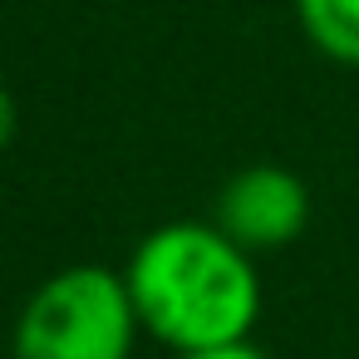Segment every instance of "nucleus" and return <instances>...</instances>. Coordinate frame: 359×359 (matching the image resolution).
I'll return each mask as SVG.
<instances>
[{
  "label": "nucleus",
  "mask_w": 359,
  "mask_h": 359,
  "mask_svg": "<svg viewBox=\"0 0 359 359\" xmlns=\"http://www.w3.org/2000/svg\"><path fill=\"white\" fill-rule=\"evenodd\" d=\"M295 20L325 60L359 65V0H295Z\"/></svg>",
  "instance_id": "4"
},
{
  "label": "nucleus",
  "mask_w": 359,
  "mask_h": 359,
  "mask_svg": "<svg viewBox=\"0 0 359 359\" xmlns=\"http://www.w3.org/2000/svg\"><path fill=\"white\" fill-rule=\"evenodd\" d=\"M236 246H246L251 256L261 251H280L290 246L305 222H310V187L280 168V163H256L241 168L236 177H226V187L217 192V217H212Z\"/></svg>",
  "instance_id": "3"
},
{
  "label": "nucleus",
  "mask_w": 359,
  "mask_h": 359,
  "mask_svg": "<svg viewBox=\"0 0 359 359\" xmlns=\"http://www.w3.org/2000/svg\"><path fill=\"white\" fill-rule=\"evenodd\" d=\"M143 334L172 354L251 339L261 320V271L217 222H163L123 266Z\"/></svg>",
  "instance_id": "1"
},
{
  "label": "nucleus",
  "mask_w": 359,
  "mask_h": 359,
  "mask_svg": "<svg viewBox=\"0 0 359 359\" xmlns=\"http://www.w3.org/2000/svg\"><path fill=\"white\" fill-rule=\"evenodd\" d=\"M143 320L123 271L65 266L30 290L11 330V359H133Z\"/></svg>",
  "instance_id": "2"
},
{
  "label": "nucleus",
  "mask_w": 359,
  "mask_h": 359,
  "mask_svg": "<svg viewBox=\"0 0 359 359\" xmlns=\"http://www.w3.org/2000/svg\"><path fill=\"white\" fill-rule=\"evenodd\" d=\"M15 138V99H11V89L0 84V148H6Z\"/></svg>",
  "instance_id": "6"
},
{
  "label": "nucleus",
  "mask_w": 359,
  "mask_h": 359,
  "mask_svg": "<svg viewBox=\"0 0 359 359\" xmlns=\"http://www.w3.org/2000/svg\"><path fill=\"white\" fill-rule=\"evenodd\" d=\"M172 359H271L261 344L251 339H236V344H212V349H187V354H172Z\"/></svg>",
  "instance_id": "5"
}]
</instances>
